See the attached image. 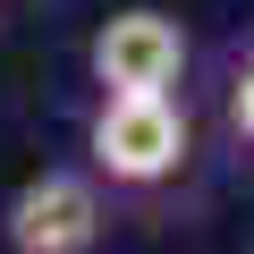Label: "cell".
<instances>
[{"mask_svg": "<svg viewBox=\"0 0 254 254\" xmlns=\"http://www.w3.org/2000/svg\"><path fill=\"white\" fill-rule=\"evenodd\" d=\"M102 229H110V195L93 170H43L0 212V237L17 254H85V246H102Z\"/></svg>", "mask_w": 254, "mask_h": 254, "instance_id": "2", "label": "cell"}, {"mask_svg": "<svg viewBox=\"0 0 254 254\" xmlns=\"http://www.w3.org/2000/svg\"><path fill=\"white\" fill-rule=\"evenodd\" d=\"M195 161V127L178 110V93H102L85 119V170L102 178V195H136L153 203L161 187H178Z\"/></svg>", "mask_w": 254, "mask_h": 254, "instance_id": "1", "label": "cell"}, {"mask_svg": "<svg viewBox=\"0 0 254 254\" xmlns=\"http://www.w3.org/2000/svg\"><path fill=\"white\" fill-rule=\"evenodd\" d=\"M0 9H9V0H0Z\"/></svg>", "mask_w": 254, "mask_h": 254, "instance_id": "5", "label": "cell"}, {"mask_svg": "<svg viewBox=\"0 0 254 254\" xmlns=\"http://www.w3.org/2000/svg\"><path fill=\"white\" fill-rule=\"evenodd\" d=\"M85 68H93L102 93H178V76H187V26L170 9H119V17H102Z\"/></svg>", "mask_w": 254, "mask_h": 254, "instance_id": "3", "label": "cell"}, {"mask_svg": "<svg viewBox=\"0 0 254 254\" xmlns=\"http://www.w3.org/2000/svg\"><path fill=\"white\" fill-rule=\"evenodd\" d=\"M229 136H237V144H254V60L229 76Z\"/></svg>", "mask_w": 254, "mask_h": 254, "instance_id": "4", "label": "cell"}]
</instances>
